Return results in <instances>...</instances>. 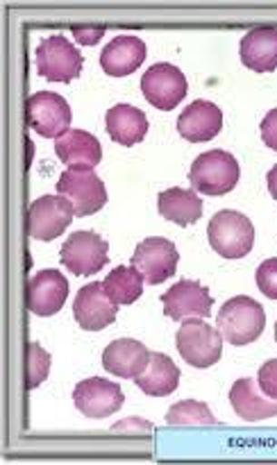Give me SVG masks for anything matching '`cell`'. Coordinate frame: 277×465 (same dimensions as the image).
Returning a JSON list of instances; mask_svg holds the SVG:
<instances>
[{"mask_svg": "<svg viewBox=\"0 0 277 465\" xmlns=\"http://www.w3.org/2000/svg\"><path fill=\"white\" fill-rule=\"evenodd\" d=\"M241 175L239 162L225 150H209L193 162L189 182L193 191L204 195H225L236 186Z\"/></svg>", "mask_w": 277, "mask_h": 465, "instance_id": "cell-2", "label": "cell"}, {"mask_svg": "<svg viewBox=\"0 0 277 465\" xmlns=\"http://www.w3.org/2000/svg\"><path fill=\"white\" fill-rule=\"evenodd\" d=\"M153 430V425L145 420H139V418H130V420L125 422H118V425H114V431H150Z\"/></svg>", "mask_w": 277, "mask_h": 465, "instance_id": "cell-32", "label": "cell"}, {"mask_svg": "<svg viewBox=\"0 0 277 465\" xmlns=\"http://www.w3.org/2000/svg\"><path fill=\"white\" fill-rule=\"evenodd\" d=\"M209 245L225 259H241L252 250L254 245V227L248 216L234 212V209H223L209 221L207 227Z\"/></svg>", "mask_w": 277, "mask_h": 465, "instance_id": "cell-3", "label": "cell"}, {"mask_svg": "<svg viewBox=\"0 0 277 465\" xmlns=\"http://www.w3.org/2000/svg\"><path fill=\"white\" fill-rule=\"evenodd\" d=\"M150 361V350L134 339H118L103 352V368L121 380H136Z\"/></svg>", "mask_w": 277, "mask_h": 465, "instance_id": "cell-17", "label": "cell"}, {"mask_svg": "<svg viewBox=\"0 0 277 465\" xmlns=\"http://www.w3.org/2000/svg\"><path fill=\"white\" fill-rule=\"evenodd\" d=\"M166 422L175 427L218 425V420L213 418V413L209 411L207 404L195 402V400H184V402L173 404L166 413Z\"/></svg>", "mask_w": 277, "mask_h": 465, "instance_id": "cell-26", "label": "cell"}, {"mask_svg": "<svg viewBox=\"0 0 277 465\" xmlns=\"http://www.w3.org/2000/svg\"><path fill=\"white\" fill-rule=\"evenodd\" d=\"M230 402L236 416L248 422H259L277 416V400L268 398L266 393H259V384H254V380H250V377L234 381V386L230 389Z\"/></svg>", "mask_w": 277, "mask_h": 465, "instance_id": "cell-21", "label": "cell"}, {"mask_svg": "<svg viewBox=\"0 0 277 465\" xmlns=\"http://www.w3.org/2000/svg\"><path fill=\"white\" fill-rule=\"evenodd\" d=\"M118 304L112 302L107 293H104L103 282H91V284L82 286L73 302V316H75L77 325L86 331H100L107 325L116 321Z\"/></svg>", "mask_w": 277, "mask_h": 465, "instance_id": "cell-13", "label": "cell"}, {"mask_svg": "<svg viewBox=\"0 0 277 465\" xmlns=\"http://www.w3.org/2000/svg\"><path fill=\"white\" fill-rule=\"evenodd\" d=\"M216 325L227 343L241 348V345L254 343L262 336L263 327H266V312L257 300L248 298V295H236L223 304Z\"/></svg>", "mask_w": 277, "mask_h": 465, "instance_id": "cell-1", "label": "cell"}, {"mask_svg": "<svg viewBox=\"0 0 277 465\" xmlns=\"http://www.w3.org/2000/svg\"><path fill=\"white\" fill-rule=\"evenodd\" d=\"M257 286L266 298L277 300V259H266L257 268Z\"/></svg>", "mask_w": 277, "mask_h": 465, "instance_id": "cell-28", "label": "cell"}, {"mask_svg": "<svg viewBox=\"0 0 277 465\" xmlns=\"http://www.w3.org/2000/svg\"><path fill=\"white\" fill-rule=\"evenodd\" d=\"M241 62L257 73L277 68V27H254L241 39Z\"/></svg>", "mask_w": 277, "mask_h": 465, "instance_id": "cell-19", "label": "cell"}, {"mask_svg": "<svg viewBox=\"0 0 277 465\" xmlns=\"http://www.w3.org/2000/svg\"><path fill=\"white\" fill-rule=\"evenodd\" d=\"M73 402H75L77 411L86 418H107L114 416L118 409L125 402L121 386L114 384L109 380H100V377H91V380L80 381L73 391Z\"/></svg>", "mask_w": 277, "mask_h": 465, "instance_id": "cell-12", "label": "cell"}, {"mask_svg": "<svg viewBox=\"0 0 277 465\" xmlns=\"http://www.w3.org/2000/svg\"><path fill=\"white\" fill-rule=\"evenodd\" d=\"M266 180H268V191H271L272 198L277 200V163L271 168V171H268Z\"/></svg>", "mask_w": 277, "mask_h": 465, "instance_id": "cell-33", "label": "cell"}, {"mask_svg": "<svg viewBox=\"0 0 277 465\" xmlns=\"http://www.w3.org/2000/svg\"><path fill=\"white\" fill-rule=\"evenodd\" d=\"M175 345L189 366L212 368L223 354V334L203 318H186L177 330Z\"/></svg>", "mask_w": 277, "mask_h": 465, "instance_id": "cell-4", "label": "cell"}, {"mask_svg": "<svg viewBox=\"0 0 277 465\" xmlns=\"http://www.w3.org/2000/svg\"><path fill=\"white\" fill-rule=\"evenodd\" d=\"M50 372V354L41 348L39 343L27 345V368H25V386L27 389H36L45 381Z\"/></svg>", "mask_w": 277, "mask_h": 465, "instance_id": "cell-27", "label": "cell"}, {"mask_svg": "<svg viewBox=\"0 0 277 465\" xmlns=\"http://www.w3.org/2000/svg\"><path fill=\"white\" fill-rule=\"evenodd\" d=\"M107 123V134L112 136L116 143L121 145H136L145 139L148 134V118L141 109L132 107V104H116L104 116Z\"/></svg>", "mask_w": 277, "mask_h": 465, "instance_id": "cell-22", "label": "cell"}, {"mask_svg": "<svg viewBox=\"0 0 277 465\" xmlns=\"http://www.w3.org/2000/svg\"><path fill=\"white\" fill-rule=\"evenodd\" d=\"M68 298V282L59 271L45 268L27 282V309L36 316H54Z\"/></svg>", "mask_w": 277, "mask_h": 465, "instance_id": "cell-15", "label": "cell"}, {"mask_svg": "<svg viewBox=\"0 0 277 465\" xmlns=\"http://www.w3.org/2000/svg\"><path fill=\"white\" fill-rule=\"evenodd\" d=\"M134 381L150 398H163V395H171L180 384V368L166 354L150 352L148 366Z\"/></svg>", "mask_w": 277, "mask_h": 465, "instance_id": "cell-23", "label": "cell"}, {"mask_svg": "<svg viewBox=\"0 0 277 465\" xmlns=\"http://www.w3.org/2000/svg\"><path fill=\"white\" fill-rule=\"evenodd\" d=\"M75 209L64 195H41L27 212V234L36 241H53L66 232Z\"/></svg>", "mask_w": 277, "mask_h": 465, "instance_id": "cell-8", "label": "cell"}, {"mask_svg": "<svg viewBox=\"0 0 277 465\" xmlns=\"http://www.w3.org/2000/svg\"><path fill=\"white\" fill-rule=\"evenodd\" d=\"M257 384L268 398L277 400V359H271V361H266L259 368Z\"/></svg>", "mask_w": 277, "mask_h": 465, "instance_id": "cell-29", "label": "cell"}, {"mask_svg": "<svg viewBox=\"0 0 277 465\" xmlns=\"http://www.w3.org/2000/svg\"><path fill=\"white\" fill-rule=\"evenodd\" d=\"M186 89H189V84H186L184 73L173 64H154L141 77L143 98L162 112L175 109L184 100Z\"/></svg>", "mask_w": 277, "mask_h": 465, "instance_id": "cell-9", "label": "cell"}, {"mask_svg": "<svg viewBox=\"0 0 277 465\" xmlns=\"http://www.w3.org/2000/svg\"><path fill=\"white\" fill-rule=\"evenodd\" d=\"M163 313L171 321H186V318H207L212 313V295L200 282L182 280L173 289L162 295Z\"/></svg>", "mask_w": 277, "mask_h": 465, "instance_id": "cell-14", "label": "cell"}, {"mask_svg": "<svg viewBox=\"0 0 277 465\" xmlns=\"http://www.w3.org/2000/svg\"><path fill=\"white\" fill-rule=\"evenodd\" d=\"M159 213L175 225H193L203 216V200L193 189H168L157 198Z\"/></svg>", "mask_w": 277, "mask_h": 465, "instance_id": "cell-24", "label": "cell"}, {"mask_svg": "<svg viewBox=\"0 0 277 465\" xmlns=\"http://www.w3.org/2000/svg\"><path fill=\"white\" fill-rule=\"evenodd\" d=\"M275 341H277V322H275Z\"/></svg>", "mask_w": 277, "mask_h": 465, "instance_id": "cell-34", "label": "cell"}, {"mask_svg": "<svg viewBox=\"0 0 277 465\" xmlns=\"http://www.w3.org/2000/svg\"><path fill=\"white\" fill-rule=\"evenodd\" d=\"M27 125L45 139H59L71 127V107L66 98L53 91H39L25 103Z\"/></svg>", "mask_w": 277, "mask_h": 465, "instance_id": "cell-7", "label": "cell"}, {"mask_svg": "<svg viewBox=\"0 0 277 465\" xmlns=\"http://www.w3.org/2000/svg\"><path fill=\"white\" fill-rule=\"evenodd\" d=\"M145 54H148V48L139 36L121 35L104 45V50L100 53V66L112 77L130 75L143 64Z\"/></svg>", "mask_w": 277, "mask_h": 465, "instance_id": "cell-18", "label": "cell"}, {"mask_svg": "<svg viewBox=\"0 0 277 465\" xmlns=\"http://www.w3.org/2000/svg\"><path fill=\"white\" fill-rule=\"evenodd\" d=\"M177 262H180V254H177L175 243L162 236H150L141 241L132 254V266L141 272L145 284H162L168 277L175 275Z\"/></svg>", "mask_w": 277, "mask_h": 465, "instance_id": "cell-11", "label": "cell"}, {"mask_svg": "<svg viewBox=\"0 0 277 465\" xmlns=\"http://www.w3.org/2000/svg\"><path fill=\"white\" fill-rule=\"evenodd\" d=\"M36 73L48 82H71L82 73V53L64 35L45 36L36 45Z\"/></svg>", "mask_w": 277, "mask_h": 465, "instance_id": "cell-5", "label": "cell"}, {"mask_svg": "<svg viewBox=\"0 0 277 465\" xmlns=\"http://www.w3.org/2000/svg\"><path fill=\"white\" fill-rule=\"evenodd\" d=\"M262 139L271 150H277V107L263 116L262 121Z\"/></svg>", "mask_w": 277, "mask_h": 465, "instance_id": "cell-30", "label": "cell"}, {"mask_svg": "<svg viewBox=\"0 0 277 465\" xmlns=\"http://www.w3.org/2000/svg\"><path fill=\"white\" fill-rule=\"evenodd\" d=\"M62 263L73 275H94L109 262V245L95 232H75L62 245Z\"/></svg>", "mask_w": 277, "mask_h": 465, "instance_id": "cell-10", "label": "cell"}, {"mask_svg": "<svg viewBox=\"0 0 277 465\" xmlns=\"http://www.w3.org/2000/svg\"><path fill=\"white\" fill-rule=\"evenodd\" d=\"M73 36L80 44L94 45L104 36V27H73Z\"/></svg>", "mask_w": 277, "mask_h": 465, "instance_id": "cell-31", "label": "cell"}, {"mask_svg": "<svg viewBox=\"0 0 277 465\" xmlns=\"http://www.w3.org/2000/svg\"><path fill=\"white\" fill-rule=\"evenodd\" d=\"M223 127V112L209 100H195L177 118V132L191 143L212 141Z\"/></svg>", "mask_w": 277, "mask_h": 465, "instance_id": "cell-16", "label": "cell"}, {"mask_svg": "<svg viewBox=\"0 0 277 465\" xmlns=\"http://www.w3.org/2000/svg\"><path fill=\"white\" fill-rule=\"evenodd\" d=\"M57 193L75 209V216H91L107 204V189L94 168H66L57 180Z\"/></svg>", "mask_w": 277, "mask_h": 465, "instance_id": "cell-6", "label": "cell"}, {"mask_svg": "<svg viewBox=\"0 0 277 465\" xmlns=\"http://www.w3.org/2000/svg\"><path fill=\"white\" fill-rule=\"evenodd\" d=\"M54 153L68 168H95L103 162V148L94 134L84 130H68L54 141Z\"/></svg>", "mask_w": 277, "mask_h": 465, "instance_id": "cell-20", "label": "cell"}, {"mask_svg": "<svg viewBox=\"0 0 277 465\" xmlns=\"http://www.w3.org/2000/svg\"><path fill=\"white\" fill-rule=\"evenodd\" d=\"M143 277L134 266H118L104 277L103 286L104 293L112 298L114 304L123 307V304H132L141 298L143 293Z\"/></svg>", "mask_w": 277, "mask_h": 465, "instance_id": "cell-25", "label": "cell"}]
</instances>
